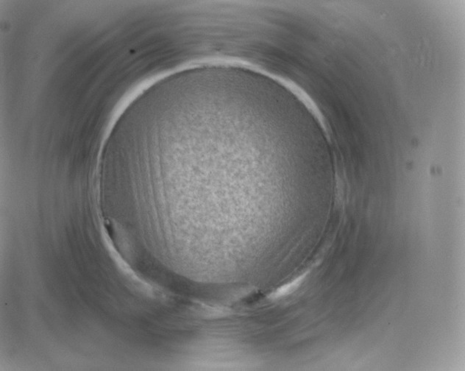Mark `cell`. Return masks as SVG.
Segmentation results:
<instances>
[{"label": "cell", "mask_w": 465, "mask_h": 371, "mask_svg": "<svg viewBox=\"0 0 465 371\" xmlns=\"http://www.w3.org/2000/svg\"><path fill=\"white\" fill-rule=\"evenodd\" d=\"M303 279V276H300L297 278V279L294 280V281L282 286V287L278 288L276 291L274 292L273 293L271 294V298H279V297H284V296L290 294V293H293V291H294V290L300 286Z\"/></svg>", "instance_id": "obj_1"}]
</instances>
